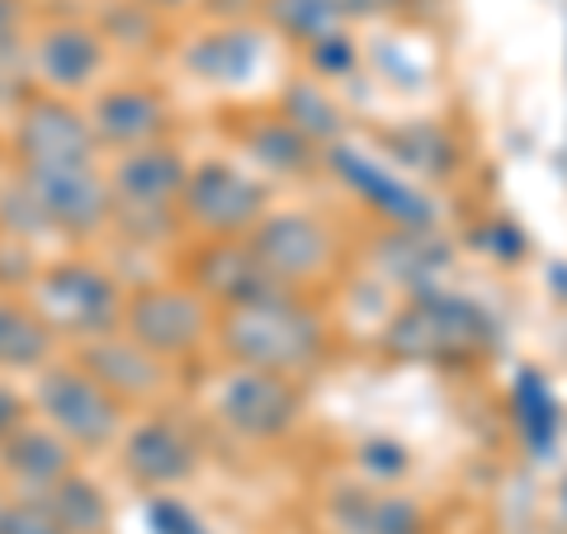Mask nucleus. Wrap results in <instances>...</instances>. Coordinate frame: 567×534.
Returning <instances> with one entry per match:
<instances>
[{
    "mask_svg": "<svg viewBox=\"0 0 567 534\" xmlns=\"http://www.w3.org/2000/svg\"><path fill=\"white\" fill-rule=\"evenodd\" d=\"M213 336L237 369H265L284 373V379L308 373L327 355V322L303 298H293V289L223 308Z\"/></svg>",
    "mask_w": 567,
    "mask_h": 534,
    "instance_id": "1",
    "label": "nucleus"
},
{
    "mask_svg": "<svg viewBox=\"0 0 567 534\" xmlns=\"http://www.w3.org/2000/svg\"><path fill=\"white\" fill-rule=\"evenodd\" d=\"M496 350V322L483 302L445 294L435 284L412 294V302L383 327V355L402 364H477Z\"/></svg>",
    "mask_w": 567,
    "mask_h": 534,
    "instance_id": "2",
    "label": "nucleus"
},
{
    "mask_svg": "<svg viewBox=\"0 0 567 534\" xmlns=\"http://www.w3.org/2000/svg\"><path fill=\"white\" fill-rule=\"evenodd\" d=\"M29 302L52 327V336L91 341V336L123 331V302L128 298H123L110 270H100L85 256H71L29 275Z\"/></svg>",
    "mask_w": 567,
    "mask_h": 534,
    "instance_id": "3",
    "label": "nucleus"
},
{
    "mask_svg": "<svg viewBox=\"0 0 567 534\" xmlns=\"http://www.w3.org/2000/svg\"><path fill=\"white\" fill-rule=\"evenodd\" d=\"M39 417L58 431L71 450H110L123 435V402L100 388L76 360L71 364H43L39 388H33Z\"/></svg>",
    "mask_w": 567,
    "mask_h": 534,
    "instance_id": "4",
    "label": "nucleus"
},
{
    "mask_svg": "<svg viewBox=\"0 0 567 534\" xmlns=\"http://www.w3.org/2000/svg\"><path fill=\"white\" fill-rule=\"evenodd\" d=\"M175 208H181V223L199 227L204 237H246L270 213V185L233 162H204L189 166Z\"/></svg>",
    "mask_w": 567,
    "mask_h": 534,
    "instance_id": "5",
    "label": "nucleus"
},
{
    "mask_svg": "<svg viewBox=\"0 0 567 534\" xmlns=\"http://www.w3.org/2000/svg\"><path fill=\"white\" fill-rule=\"evenodd\" d=\"M123 331L133 336L142 350H152L156 360H189L199 355L213 317L208 302L194 289H175V284H152V289H137L123 302Z\"/></svg>",
    "mask_w": 567,
    "mask_h": 534,
    "instance_id": "6",
    "label": "nucleus"
},
{
    "mask_svg": "<svg viewBox=\"0 0 567 534\" xmlns=\"http://www.w3.org/2000/svg\"><path fill=\"white\" fill-rule=\"evenodd\" d=\"M20 181L33 194V204L43 208V218L58 237L85 242V237H95L110 227L114 194H110V181L95 171V162H85V166H24Z\"/></svg>",
    "mask_w": 567,
    "mask_h": 534,
    "instance_id": "7",
    "label": "nucleus"
},
{
    "mask_svg": "<svg viewBox=\"0 0 567 534\" xmlns=\"http://www.w3.org/2000/svg\"><path fill=\"white\" fill-rule=\"evenodd\" d=\"M218 417L241 440H284L303 421V388H298V379H284V373L237 369L218 393Z\"/></svg>",
    "mask_w": 567,
    "mask_h": 534,
    "instance_id": "8",
    "label": "nucleus"
},
{
    "mask_svg": "<svg viewBox=\"0 0 567 534\" xmlns=\"http://www.w3.org/2000/svg\"><path fill=\"white\" fill-rule=\"evenodd\" d=\"M246 242H251L260 265L284 284V289L322 279L336 260V242L327 233V223L312 218V213H298V208L265 213L251 233H246Z\"/></svg>",
    "mask_w": 567,
    "mask_h": 534,
    "instance_id": "9",
    "label": "nucleus"
},
{
    "mask_svg": "<svg viewBox=\"0 0 567 534\" xmlns=\"http://www.w3.org/2000/svg\"><path fill=\"white\" fill-rule=\"evenodd\" d=\"M100 142L91 133L76 104H66L58 95H29L14 119V156L24 166H85L95 162Z\"/></svg>",
    "mask_w": 567,
    "mask_h": 534,
    "instance_id": "10",
    "label": "nucleus"
},
{
    "mask_svg": "<svg viewBox=\"0 0 567 534\" xmlns=\"http://www.w3.org/2000/svg\"><path fill=\"white\" fill-rule=\"evenodd\" d=\"M114 194V213H181V189L189 181V162L175 142H147V147L118 152L114 171L104 175Z\"/></svg>",
    "mask_w": 567,
    "mask_h": 534,
    "instance_id": "11",
    "label": "nucleus"
},
{
    "mask_svg": "<svg viewBox=\"0 0 567 534\" xmlns=\"http://www.w3.org/2000/svg\"><path fill=\"white\" fill-rule=\"evenodd\" d=\"M322 162L341 175V181L360 194V199L379 213V218H388V227H412V233H431V227L440 223V208L435 199H425L421 189H412L406 181H398L393 171H383L379 162H369V156H360L354 147H346V142H331V147H322Z\"/></svg>",
    "mask_w": 567,
    "mask_h": 534,
    "instance_id": "12",
    "label": "nucleus"
},
{
    "mask_svg": "<svg viewBox=\"0 0 567 534\" xmlns=\"http://www.w3.org/2000/svg\"><path fill=\"white\" fill-rule=\"evenodd\" d=\"M189 289L204 302L237 308V302H256V298L279 294L284 284L265 270L246 237H208V246H199V251L189 256Z\"/></svg>",
    "mask_w": 567,
    "mask_h": 534,
    "instance_id": "13",
    "label": "nucleus"
},
{
    "mask_svg": "<svg viewBox=\"0 0 567 534\" xmlns=\"http://www.w3.org/2000/svg\"><path fill=\"white\" fill-rule=\"evenodd\" d=\"M123 473L147 492H171L185 487L199 473V444H194L181 421L171 417H147L123 431V454H118Z\"/></svg>",
    "mask_w": 567,
    "mask_h": 534,
    "instance_id": "14",
    "label": "nucleus"
},
{
    "mask_svg": "<svg viewBox=\"0 0 567 534\" xmlns=\"http://www.w3.org/2000/svg\"><path fill=\"white\" fill-rule=\"evenodd\" d=\"M76 364L91 373L100 388L128 407V402H147L166 388L171 364L156 360L152 350H142L128 331H110V336H91V341L76 346Z\"/></svg>",
    "mask_w": 567,
    "mask_h": 534,
    "instance_id": "15",
    "label": "nucleus"
},
{
    "mask_svg": "<svg viewBox=\"0 0 567 534\" xmlns=\"http://www.w3.org/2000/svg\"><path fill=\"white\" fill-rule=\"evenodd\" d=\"M85 119H91V133L100 147H114V152L147 147V142H162L171 133V104L142 81H123L100 91Z\"/></svg>",
    "mask_w": 567,
    "mask_h": 534,
    "instance_id": "16",
    "label": "nucleus"
},
{
    "mask_svg": "<svg viewBox=\"0 0 567 534\" xmlns=\"http://www.w3.org/2000/svg\"><path fill=\"white\" fill-rule=\"evenodd\" d=\"M104 48L95 24H48L29 48V66L52 95H76L104 71Z\"/></svg>",
    "mask_w": 567,
    "mask_h": 534,
    "instance_id": "17",
    "label": "nucleus"
},
{
    "mask_svg": "<svg viewBox=\"0 0 567 534\" xmlns=\"http://www.w3.org/2000/svg\"><path fill=\"white\" fill-rule=\"evenodd\" d=\"M327 515L336 534H425V515L412 496L379 487H336Z\"/></svg>",
    "mask_w": 567,
    "mask_h": 534,
    "instance_id": "18",
    "label": "nucleus"
},
{
    "mask_svg": "<svg viewBox=\"0 0 567 534\" xmlns=\"http://www.w3.org/2000/svg\"><path fill=\"white\" fill-rule=\"evenodd\" d=\"M0 469L24 492H52L66 473H76V454H71V444L52 431V425L29 421L0 444Z\"/></svg>",
    "mask_w": 567,
    "mask_h": 534,
    "instance_id": "19",
    "label": "nucleus"
},
{
    "mask_svg": "<svg viewBox=\"0 0 567 534\" xmlns=\"http://www.w3.org/2000/svg\"><path fill=\"white\" fill-rule=\"evenodd\" d=\"M260 52H265V43L256 29L218 24L185 48V66H189V76H199L208 85H241V81H251V71L260 66Z\"/></svg>",
    "mask_w": 567,
    "mask_h": 534,
    "instance_id": "20",
    "label": "nucleus"
},
{
    "mask_svg": "<svg viewBox=\"0 0 567 534\" xmlns=\"http://www.w3.org/2000/svg\"><path fill=\"white\" fill-rule=\"evenodd\" d=\"M237 137H241L246 156L260 162L265 171H275V175H308V171L322 166V147H312V142L298 133L279 110L251 119Z\"/></svg>",
    "mask_w": 567,
    "mask_h": 534,
    "instance_id": "21",
    "label": "nucleus"
},
{
    "mask_svg": "<svg viewBox=\"0 0 567 534\" xmlns=\"http://www.w3.org/2000/svg\"><path fill=\"white\" fill-rule=\"evenodd\" d=\"M52 350H58V336L33 312V302L0 298V373H39Z\"/></svg>",
    "mask_w": 567,
    "mask_h": 534,
    "instance_id": "22",
    "label": "nucleus"
},
{
    "mask_svg": "<svg viewBox=\"0 0 567 534\" xmlns=\"http://www.w3.org/2000/svg\"><path fill=\"white\" fill-rule=\"evenodd\" d=\"M379 265L416 294V289H425V284H435V275L450 265V246L435 237V227H431V233L388 227V237L379 242Z\"/></svg>",
    "mask_w": 567,
    "mask_h": 534,
    "instance_id": "23",
    "label": "nucleus"
},
{
    "mask_svg": "<svg viewBox=\"0 0 567 534\" xmlns=\"http://www.w3.org/2000/svg\"><path fill=\"white\" fill-rule=\"evenodd\" d=\"M279 114L303 133L312 147H331V142H346V114L336 104L317 76H293L279 91Z\"/></svg>",
    "mask_w": 567,
    "mask_h": 534,
    "instance_id": "24",
    "label": "nucleus"
},
{
    "mask_svg": "<svg viewBox=\"0 0 567 534\" xmlns=\"http://www.w3.org/2000/svg\"><path fill=\"white\" fill-rule=\"evenodd\" d=\"M95 29L104 43L128 48V52H156L166 43V14L137 6V0H104L95 14Z\"/></svg>",
    "mask_w": 567,
    "mask_h": 534,
    "instance_id": "25",
    "label": "nucleus"
},
{
    "mask_svg": "<svg viewBox=\"0 0 567 534\" xmlns=\"http://www.w3.org/2000/svg\"><path fill=\"white\" fill-rule=\"evenodd\" d=\"M388 147H393L398 162H406L412 171L431 175V181H450L458 171V147L445 129L435 123H406V129H393L388 133Z\"/></svg>",
    "mask_w": 567,
    "mask_h": 534,
    "instance_id": "26",
    "label": "nucleus"
},
{
    "mask_svg": "<svg viewBox=\"0 0 567 534\" xmlns=\"http://www.w3.org/2000/svg\"><path fill=\"white\" fill-rule=\"evenodd\" d=\"M48 506L58 511L66 534H110V502L95 483H85L81 473H66L58 487L43 492Z\"/></svg>",
    "mask_w": 567,
    "mask_h": 534,
    "instance_id": "27",
    "label": "nucleus"
},
{
    "mask_svg": "<svg viewBox=\"0 0 567 534\" xmlns=\"http://www.w3.org/2000/svg\"><path fill=\"white\" fill-rule=\"evenodd\" d=\"M511 407H516V421L529 440V450L544 454L548 444H554V431H558V402L535 369H520L516 388H511Z\"/></svg>",
    "mask_w": 567,
    "mask_h": 534,
    "instance_id": "28",
    "label": "nucleus"
},
{
    "mask_svg": "<svg viewBox=\"0 0 567 534\" xmlns=\"http://www.w3.org/2000/svg\"><path fill=\"white\" fill-rule=\"evenodd\" d=\"M256 10L265 14V24L275 33H284V39H293V43H312L331 29H346V20L327 0H260Z\"/></svg>",
    "mask_w": 567,
    "mask_h": 534,
    "instance_id": "29",
    "label": "nucleus"
},
{
    "mask_svg": "<svg viewBox=\"0 0 567 534\" xmlns=\"http://www.w3.org/2000/svg\"><path fill=\"white\" fill-rule=\"evenodd\" d=\"M0 233H6L10 242H29V237H48L52 233L43 208L33 204V194L24 189V181L0 185Z\"/></svg>",
    "mask_w": 567,
    "mask_h": 534,
    "instance_id": "30",
    "label": "nucleus"
},
{
    "mask_svg": "<svg viewBox=\"0 0 567 534\" xmlns=\"http://www.w3.org/2000/svg\"><path fill=\"white\" fill-rule=\"evenodd\" d=\"M0 534H66V530L43 492H20L14 502H0Z\"/></svg>",
    "mask_w": 567,
    "mask_h": 534,
    "instance_id": "31",
    "label": "nucleus"
},
{
    "mask_svg": "<svg viewBox=\"0 0 567 534\" xmlns=\"http://www.w3.org/2000/svg\"><path fill=\"white\" fill-rule=\"evenodd\" d=\"M308 52V71L317 81H336V76H350L354 66H360V48H354V39L346 29H331L322 33V39H312L303 43Z\"/></svg>",
    "mask_w": 567,
    "mask_h": 534,
    "instance_id": "32",
    "label": "nucleus"
},
{
    "mask_svg": "<svg viewBox=\"0 0 567 534\" xmlns=\"http://www.w3.org/2000/svg\"><path fill=\"white\" fill-rule=\"evenodd\" d=\"M29 76H33L29 43L24 39H0V104H14V110H20V104L33 95Z\"/></svg>",
    "mask_w": 567,
    "mask_h": 534,
    "instance_id": "33",
    "label": "nucleus"
},
{
    "mask_svg": "<svg viewBox=\"0 0 567 534\" xmlns=\"http://www.w3.org/2000/svg\"><path fill=\"white\" fill-rule=\"evenodd\" d=\"M468 246H477V251H487L492 260H520L525 251H529V242H525V233L511 218H496V223H483V227H473L468 233Z\"/></svg>",
    "mask_w": 567,
    "mask_h": 534,
    "instance_id": "34",
    "label": "nucleus"
},
{
    "mask_svg": "<svg viewBox=\"0 0 567 534\" xmlns=\"http://www.w3.org/2000/svg\"><path fill=\"white\" fill-rule=\"evenodd\" d=\"M360 469L374 477V483H398V477L412 469V459H406L398 440H369V444H360Z\"/></svg>",
    "mask_w": 567,
    "mask_h": 534,
    "instance_id": "35",
    "label": "nucleus"
},
{
    "mask_svg": "<svg viewBox=\"0 0 567 534\" xmlns=\"http://www.w3.org/2000/svg\"><path fill=\"white\" fill-rule=\"evenodd\" d=\"M147 525H152V534H208L199 515H194L181 496H171V492H162L147 506Z\"/></svg>",
    "mask_w": 567,
    "mask_h": 534,
    "instance_id": "36",
    "label": "nucleus"
},
{
    "mask_svg": "<svg viewBox=\"0 0 567 534\" xmlns=\"http://www.w3.org/2000/svg\"><path fill=\"white\" fill-rule=\"evenodd\" d=\"M29 412H33V402L14 393L10 383H0V444L20 431V425H29Z\"/></svg>",
    "mask_w": 567,
    "mask_h": 534,
    "instance_id": "37",
    "label": "nucleus"
},
{
    "mask_svg": "<svg viewBox=\"0 0 567 534\" xmlns=\"http://www.w3.org/2000/svg\"><path fill=\"white\" fill-rule=\"evenodd\" d=\"M0 39H24V0H0Z\"/></svg>",
    "mask_w": 567,
    "mask_h": 534,
    "instance_id": "38",
    "label": "nucleus"
},
{
    "mask_svg": "<svg viewBox=\"0 0 567 534\" xmlns=\"http://www.w3.org/2000/svg\"><path fill=\"white\" fill-rule=\"evenodd\" d=\"M327 6L341 14V20H369V14H374V0H327Z\"/></svg>",
    "mask_w": 567,
    "mask_h": 534,
    "instance_id": "39",
    "label": "nucleus"
},
{
    "mask_svg": "<svg viewBox=\"0 0 567 534\" xmlns=\"http://www.w3.org/2000/svg\"><path fill=\"white\" fill-rule=\"evenodd\" d=\"M137 6H147V10H156V14H181V10L194 6V0H137Z\"/></svg>",
    "mask_w": 567,
    "mask_h": 534,
    "instance_id": "40",
    "label": "nucleus"
},
{
    "mask_svg": "<svg viewBox=\"0 0 567 534\" xmlns=\"http://www.w3.org/2000/svg\"><path fill=\"white\" fill-rule=\"evenodd\" d=\"M548 284H554L558 298L567 302V265H563V260H558V265H548Z\"/></svg>",
    "mask_w": 567,
    "mask_h": 534,
    "instance_id": "41",
    "label": "nucleus"
}]
</instances>
